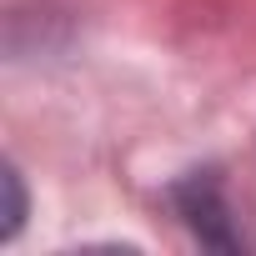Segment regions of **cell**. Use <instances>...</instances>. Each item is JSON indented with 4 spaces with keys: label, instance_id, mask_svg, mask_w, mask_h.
<instances>
[{
    "label": "cell",
    "instance_id": "cell-1",
    "mask_svg": "<svg viewBox=\"0 0 256 256\" xmlns=\"http://www.w3.org/2000/svg\"><path fill=\"white\" fill-rule=\"evenodd\" d=\"M176 206H181V216L211 241V246H231L236 236L231 231H221V221H226V201H221V186H216V176H191V181H181L176 186Z\"/></svg>",
    "mask_w": 256,
    "mask_h": 256
},
{
    "label": "cell",
    "instance_id": "cell-2",
    "mask_svg": "<svg viewBox=\"0 0 256 256\" xmlns=\"http://www.w3.org/2000/svg\"><path fill=\"white\" fill-rule=\"evenodd\" d=\"M6 186H10V211H6V236H16L20 216H26V196H20V176L6 166Z\"/></svg>",
    "mask_w": 256,
    "mask_h": 256
}]
</instances>
